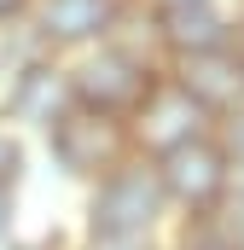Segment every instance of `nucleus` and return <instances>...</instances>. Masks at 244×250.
Returning a JSON list of instances; mask_svg holds the SVG:
<instances>
[{
    "mask_svg": "<svg viewBox=\"0 0 244 250\" xmlns=\"http://www.w3.org/2000/svg\"><path fill=\"white\" fill-rule=\"evenodd\" d=\"M70 70V93H76V105L81 111H99V117H117L128 123L134 111H140V99L163 82L145 53H134V47H117V41H99V47H87L76 64H64Z\"/></svg>",
    "mask_w": 244,
    "mask_h": 250,
    "instance_id": "f257e3e1",
    "label": "nucleus"
},
{
    "mask_svg": "<svg viewBox=\"0 0 244 250\" xmlns=\"http://www.w3.org/2000/svg\"><path fill=\"white\" fill-rule=\"evenodd\" d=\"M169 198L157 187L151 163L128 157L122 169H111L105 181H93V198H87V233L93 239H151L157 221H163Z\"/></svg>",
    "mask_w": 244,
    "mask_h": 250,
    "instance_id": "f03ea898",
    "label": "nucleus"
},
{
    "mask_svg": "<svg viewBox=\"0 0 244 250\" xmlns=\"http://www.w3.org/2000/svg\"><path fill=\"white\" fill-rule=\"evenodd\" d=\"M47 157L59 163V175H70V181H105L111 169H122V163L134 157L128 123L70 105L59 123L47 128Z\"/></svg>",
    "mask_w": 244,
    "mask_h": 250,
    "instance_id": "7ed1b4c3",
    "label": "nucleus"
},
{
    "mask_svg": "<svg viewBox=\"0 0 244 250\" xmlns=\"http://www.w3.org/2000/svg\"><path fill=\"white\" fill-rule=\"evenodd\" d=\"M151 175H157L163 198L181 204L186 215H215L227 204V192H233V163H227L215 134H198V140L175 146V151L151 157Z\"/></svg>",
    "mask_w": 244,
    "mask_h": 250,
    "instance_id": "20e7f679",
    "label": "nucleus"
},
{
    "mask_svg": "<svg viewBox=\"0 0 244 250\" xmlns=\"http://www.w3.org/2000/svg\"><path fill=\"white\" fill-rule=\"evenodd\" d=\"M70 105H76L70 70H64L53 53H47V59H29L23 70H12V76L0 82V117L12 128H41V134H47Z\"/></svg>",
    "mask_w": 244,
    "mask_h": 250,
    "instance_id": "39448f33",
    "label": "nucleus"
},
{
    "mask_svg": "<svg viewBox=\"0 0 244 250\" xmlns=\"http://www.w3.org/2000/svg\"><path fill=\"white\" fill-rule=\"evenodd\" d=\"M198 134H209V117L186 99L175 82H157L140 99V111L128 117V146L145 151V157H163V151H175L186 140H198Z\"/></svg>",
    "mask_w": 244,
    "mask_h": 250,
    "instance_id": "423d86ee",
    "label": "nucleus"
},
{
    "mask_svg": "<svg viewBox=\"0 0 244 250\" xmlns=\"http://www.w3.org/2000/svg\"><path fill=\"white\" fill-rule=\"evenodd\" d=\"M122 18V0H35L29 6V29L41 35L47 53L70 47H99Z\"/></svg>",
    "mask_w": 244,
    "mask_h": 250,
    "instance_id": "0eeeda50",
    "label": "nucleus"
},
{
    "mask_svg": "<svg viewBox=\"0 0 244 250\" xmlns=\"http://www.w3.org/2000/svg\"><path fill=\"white\" fill-rule=\"evenodd\" d=\"M151 35H157L175 59L233 47V23H227V12H221L215 0H157V12H151Z\"/></svg>",
    "mask_w": 244,
    "mask_h": 250,
    "instance_id": "6e6552de",
    "label": "nucleus"
},
{
    "mask_svg": "<svg viewBox=\"0 0 244 250\" xmlns=\"http://www.w3.org/2000/svg\"><path fill=\"white\" fill-rule=\"evenodd\" d=\"M169 82L181 87V93L203 111V117H209V123L244 105V64H239V53H233V47L175 59V76H169Z\"/></svg>",
    "mask_w": 244,
    "mask_h": 250,
    "instance_id": "1a4fd4ad",
    "label": "nucleus"
},
{
    "mask_svg": "<svg viewBox=\"0 0 244 250\" xmlns=\"http://www.w3.org/2000/svg\"><path fill=\"white\" fill-rule=\"evenodd\" d=\"M23 169H29V146H23V134L0 117V187L18 192V181H23Z\"/></svg>",
    "mask_w": 244,
    "mask_h": 250,
    "instance_id": "9d476101",
    "label": "nucleus"
},
{
    "mask_svg": "<svg viewBox=\"0 0 244 250\" xmlns=\"http://www.w3.org/2000/svg\"><path fill=\"white\" fill-rule=\"evenodd\" d=\"M181 250H233V233H227L221 209H215V215H192V227H186Z\"/></svg>",
    "mask_w": 244,
    "mask_h": 250,
    "instance_id": "9b49d317",
    "label": "nucleus"
},
{
    "mask_svg": "<svg viewBox=\"0 0 244 250\" xmlns=\"http://www.w3.org/2000/svg\"><path fill=\"white\" fill-rule=\"evenodd\" d=\"M221 151H227V163L244 175V105L221 117Z\"/></svg>",
    "mask_w": 244,
    "mask_h": 250,
    "instance_id": "f8f14e48",
    "label": "nucleus"
},
{
    "mask_svg": "<svg viewBox=\"0 0 244 250\" xmlns=\"http://www.w3.org/2000/svg\"><path fill=\"white\" fill-rule=\"evenodd\" d=\"M81 250H157V245H151V239H93V233H87Z\"/></svg>",
    "mask_w": 244,
    "mask_h": 250,
    "instance_id": "ddd939ff",
    "label": "nucleus"
},
{
    "mask_svg": "<svg viewBox=\"0 0 244 250\" xmlns=\"http://www.w3.org/2000/svg\"><path fill=\"white\" fill-rule=\"evenodd\" d=\"M29 6H35V0H0V29H6V23H23Z\"/></svg>",
    "mask_w": 244,
    "mask_h": 250,
    "instance_id": "4468645a",
    "label": "nucleus"
},
{
    "mask_svg": "<svg viewBox=\"0 0 244 250\" xmlns=\"http://www.w3.org/2000/svg\"><path fill=\"white\" fill-rule=\"evenodd\" d=\"M12 215H18V192H6V187H0V239L12 233Z\"/></svg>",
    "mask_w": 244,
    "mask_h": 250,
    "instance_id": "2eb2a0df",
    "label": "nucleus"
},
{
    "mask_svg": "<svg viewBox=\"0 0 244 250\" xmlns=\"http://www.w3.org/2000/svg\"><path fill=\"white\" fill-rule=\"evenodd\" d=\"M18 250H64L59 239H35V245H18Z\"/></svg>",
    "mask_w": 244,
    "mask_h": 250,
    "instance_id": "dca6fc26",
    "label": "nucleus"
},
{
    "mask_svg": "<svg viewBox=\"0 0 244 250\" xmlns=\"http://www.w3.org/2000/svg\"><path fill=\"white\" fill-rule=\"evenodd\" d=\"M0 250H18V239H12V233H6V239H0Z\"/></svg>",
    "mask_w": 244,
    "mask_h": 250,
    "instance_id": "f3484780",
    "label": "nucleus"
},
{
    "mask_svg": "<svg viewBox=\"0 0 244 250\" xmlns=\"http://www.w3.org/2000/svg\"><path fill=\"white\" fill-rule=\"evenodd\" d=\"M233 53H239V64H244V35H239V47H233Z\"/></svg>",
    "mask_w": 244,
    "mask_h": 250,
    "instance_id": "a211bd4d",
    "label": "nucleus"
}]
</instances>
